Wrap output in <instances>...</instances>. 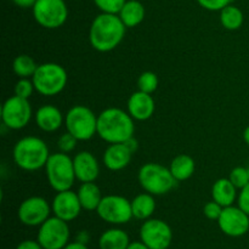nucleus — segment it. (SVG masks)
<instances>
[{
	"label": "nucleus",
	"instance_id": "1",
	"mask_svg": "<svg viewBox=\"0 0 249 249\" xmlns=\"http://www.w3.org/2000/svg\"><path fill=\"white\" fill-rule=\"evenodd\" d=\"M126 27L118 15H97L89 29L90 45L99 53H109L119 46L125 36Z\"/></svg>",
	"mask_w": 249,
	"mask_h": 249
},
{
	"label": "nucleus",
	"instance_id": "2",
	"mask_svg": "<svg viewBox=\"0 0 249 249\" xmlns=\"http://www.w3.org/2000/svg\"><path fill=\"white\" fill-rule=\"evenodd\" d=\"M134 122L128 111L109 107L97 114V135L107 143L125 142L135 133Z\"/></svg>",
	"mask_w": 249,
	"mask_h": 249
},
{
	"label": "nucleus",
	"instance_id": "3",
	"mask_svg": "<svg viewBox=\"0 0 249 249\" xmlns=\"http://www.w3.org/2000/svg\"><path fill=\"white\" fill-rule=\"evenodd\" d=\"M50 155L46 142L38 136L19 139L12 150L15 164L24 172H36L44 168Z\"/></svg>",
	"mask_w": 249,
	"mask_h": 249
},
{
	"label": "nucleus",
	"instance_id": "4",
	"mask_svg": "<svg viewBox=\"0 0 249 249\" xmlns=\"http://www.w3.org/2000/svg\"><path fill=\"white\" fill-rule=\"evenodd\" d=\"M44 169L49 185L53 191L61 192L72 190L77 178H75L73 158L68 153L60 152V151L51 153Z\"/></svg>",
	"mask_w": 249,
	"mask_h": 249
},
{
	"label": "nucleus",
	"instance_id": "5",
	"mask_svg": "<svg viewBox=\"0 0 249 249\" xmlns=\"http://www.w3.org/2000/svg\"><path fill=\"white\" fill-rule=\"evenodd\" d=\"M138 180L143 191L153 196L169 194L178 182L173 177L169 167L155 162L146 163L140 168Z\"/></svg>",
	"mask_w": 249,
	"mask_h": 249
},
{
	"label": "nucleus",
	"instance_id": "6",
	"mask_svg": "<svg viewBox=\"0 0 249 249\" xmlns=\"http://www.w3.org/2000/svg\"><path fill=\"white\" fill-rule=\"evenodd\" d=\"M36 91L43 96H56L67 87L68 74L63 66L56 62H45L38 66L32 77Z\"/></svg>",
	"mask_w": 249,
	"mask_h": 249
},
{
	"label": "nucleus",
	"instance_id": "7",
	"mask_svg": "<svg viewBox=\"0 0 249 249\" xmlns=\"http://www.w3.org/2000/svg\"><path fill=\"white\" fill-rule=\"evenodd\" d=\"M65 126L79 141H88L97 134V116L89 107L75 105L66 113Z\"/></svg>",
	"mask_w": 249,
	"mask_h": 249
},
{
	"label": "nucleus",
	"instance_id": "8",
	"mask_svg": "<svg viewBox=\"0 0 249 249\" xmlns=\"http://www.w3.org/2000/svg\"><path fill=\"white\" fill-rule=\"evenodd\" d=\"M32 10L36 23L46 29L60 28L68 18L65 0H36Z\"/></svg>",
	"mask_w": 249,
	"mask_h": 249
},
{
	"label": "nucleus",
	"instance_id": "9",
	"mask_svg": "<svg viewBox=\"0 0 249 249\" xmlns=\"http://www.w3.org/2000/svg\"><path fill=\"white\" fill-rule=\"evenodd\" d=\"M96 212L102 220L112 225H123L134 218L131 201L119 195L102 197Z\"/></svg>",
	"mask_w": 249,
	"mask_h": 249
},
{
	"label": "nucleus",
	"instance_id": "10",
	"mask_svg": "<svg viewBox=\"0 0 249 249\" xmlns=\"http://www.w3.org/2000/svg\"><path fill=\"white\" fill-rule=\"evenodd\" d=\"M33 117L32 106L27 99L12 95L1 106V121L7 129L21 130L26 128Z\"/></svg>",
	"mask_w": 249,
	"mask_h": 249
},
{
	"label": "nucleus",
	"instance_id": "11",
	"mask_svg": "<svg viewBox=\"0 0 249 249\" xmlns=\"http://www.w3.org/2000/svg\"><path fill=\"white\" fill-rule=\"evenodd\" d=\"M70 236L67 221L53 215L39 226L36 241L43 249H63L68 245Z\"/></svg>",
	"mask_w": 249,
	"mask_h": 249
},
{
	"label": "nucleus",
	"instance_id": "12",
	"mask_svg": "<svg viewBox=\"0 0 249 249\" xmlns=\"http://www.w3.org/2000/svg\"><path fill=\"white\" fill-rule=\"evenodd\" d=\"M140 238L150 249H168L172 245L173 231L160 219H147L140 228Z\"/></svg>",
	"mask_w": 249,
	"mask_h": 249
},
{
	"label": "nucleus",
	"instance_id": "13",
	"mask_svg": "<svg viewBox=\"0 0 249 249\" xmlns=\"http://www.w3.org/2000/svg\"><path fill=\"white\" fill-rule=\"evenodd\" d=\"M51 204L41 196H31L21 202L17 211L19 221L26 226H40L50 218Z\"/></svg>",
	"mask_w": 249,
	"mask_h": 249
},
{
	"label": "nucleus",
	"instance_id": "14",
	"mask_svg": "<svg viewBox=\"0 0 249 249\" xmlns=\"http://www.w3.org/2000/svg\"><path fill=\"white\" fill-rule=\"evenodd\" d=\"M219 229L230 237H241L249 231V215L238 206L225 207L218 219Z\"/></svg>",
	"mask_w": 249,
	"mask_h": 249
},
{
	"label": "nucleus",
	"instance_id": "15",
	"mask_svg": "<svg viewBox=\"0 0 249 249\" xmlns=\"http://www.w3.org/2000/svg\"><path fill=\"white\" fill-rule=\"evenodd\" d=\"M51 209H53V215L67 221V223L77 219L80 212L83 211L77 192L72 191V190L56 192L55 197L51 202Z\"/></svg>",
	"mask_w": 249,
	"mask_h": 249
},
{
	"label": "nucleus",
	"instance_id": "16",
	"mask_svg": "<svg viewBox=\"0 0 249 249\" xmlns=\"http://www.w3.org/2000/svg\"><path fill=\"white\" fill-rule=\"evenodd\" d=\"M129 114L134 118V121L143 122L150 119L153 116L156 109V102L152 94H147L138 90L133 92L128 99L126 105Z\"/></svg>",
	"mask_w": 249,
	"mask_h": 249
},
{
	"label": "nucleus",
	"instance_id": "17",
	"mask_svg": "<svg viewBox=\"0 0 249 249\" xmlns=\"http://www.w3.org/2000/svg\"><path fill=\"white\" fill-rule=\"evenodd\" d=\"M75 178L80 182H92L99 178L100 164L89 151H80L73 157Z\"/></svg>",
	"mask_w": 249,
	"mask_h": 249
},
{
	"label": "nucleus",
	"instance_id": "18",
	"mask_svg": "<svg viewBox=\"0 0 249 249\" xmlns=\"http://www.w3.org/2000/svg\"><path fill=\"white\" fill-rule=\"evenodd\" d=\"M133 155L124 142L109 143L102 156V163L111 172H119L130 164Z\"/></svg>",
	"mask_w": 249,
	"mask_h": 249
},
{
	"label": "nucleus",
	"instance_id": "19",
	"mask_svg": "<svg viewBox=\"0 0 249 249\" xmlns=\"http://www.w3.org/2000/svg\"><path fill=\"white\" fill-rule=\"evenodd\" d=\"M36 126L45 133H53L65 124V116L61 109L53 105H44L39 107L34 113Z\"/></svg>",
	"mask_w": 249,
	"mask_h": 249
},
{
	"label": "nucleus",
	"instance_id": "20",
	"mask_svg": "<svg viewBox=\"0 0 249 249\" xmlns=\"http://www.w3.org/2000/svg\"><path fill=\"white\" fill-rule=\"evenodd\" d=\"M238 191L240 190L231 182L229 178H221L212 186V198L225 208L233 206V203L237 201Z\"/></svg>",
	"mask_w": 249,
	"mask_h": 249
},
{
	"label": "nucleus",
	"instance_id": "21",
	"mask_svg": "<svg viewBox=\"0 0 249 249\" xmlns=\"http://www.w3.org/2000/svg\"><path fill=\"white\" fill-rule=\"evenodd\" d=\"M118 16L126 28H134L142 23L146 16L145 6L139 0H126L124 6L119 11Z\"/></svg>",
	"mask_w": 249,
	"mask_h": 249
},
{
	"label": "nucleus",
	"instance_id": "22",
	"mask_svg": "<svg viewBox=\"0 0 249 249\" xmlns=\"http://www.w3.org/2000/svg\"><path fill=\"white\" fill-rule=\"evenodd\" d=\"M77 195L80 204H82V208L88 212L96 211L102 197H104L101 195V190L95 184V181L82 182V185L78 189Z\"/></svg>",
	"mask_w": 249,
	"mask_h": 249
},
{
	"label": "nucleus",
	"instance_id": "23",
	"mask_svg": "<svg viewBox=\"0 0 249 249\" xmlns=\"http://www.w3.org/2000/svg\"><path fill=\"white\" fill-rule=\"evenodd\" d=\"M169 169L178 182L186 181L195 174L196 163L191 156L182 153V155H178L177 157L173 158Z\"/></svg>",
	"mask_w": 249,
	"mask_h": 249
},
{
	"label": "nucleus",
	"instance_id": "24",
	"mask_svg": "<svg viewBox=\"0 0 249 249\" xmlns=\"http://www.w3.org/2000/svg\"><path fill=\"white\" fill-rule=\"evenodd\" d=\"M131 209H133V216L138 220L145 221L151 219V216L156 212L155 196L148 192L138 195L131 201Z\"/></svg>",
	"mask_w": 249,
	"mask_h": 249
},
{
	"label": "nucleus",
	"instance_id": "25",
	"mask_svg": "<svg viewBox=\"0 0 249 249\" xmlns=\"http://www.w3.org/2000/svg\"><path fill=\"white\" fill-rule=\"evenodd\" d=\"M130 240L128 233L122 229L106 230L99 240L100 249H126Z\"/></svg>",
	"mask_w": 249,
	"mask_h": 249
},
{
	"label": "nucleus",
	"instance_id": "26",
	"mask_svg": "<svg viewBox=\"0 0 249 249\" xmlns=\"http://www.w3.org/2000/svg\"><path fill=\"white\" fill-rule=\"evenodd\" d=\"M245 22V15L240 7L230 4L220 11V23L228 31H237Z\"/></svg>",
	"mask_w": 249,
	"mask_h": 249
},
{
	"label": "nucleus",
	"instance_id": "27",
	"mask_svg": "<svg viewBox=\"0 0 249 249\" xmlns=\"http://www.w3.org/2000/svg\"><path fill=\"white\" fill-rule=\"evenodd\" d=\"M38 66L39 65H36V60L32 56L21 53L15 57L14 62H12V70L18 78H32Z\"/></svg>",
	"mask_w": 249,
	"mask_h": 249
},
{
	"label": "nucleus",
	"instance_id": "28",
	"mask_svg": "<svg viewBox=\"0 0 249 249\" xmlns=\"http://www.w3.org/2000/svg\"><path fill=\"white\" fill-rule=\"evenodd\" d=\"M158 84H160L158 75L152 71L142 72L138 78V89L147 94H153L158 89Z\"/></svg>",
	"mask_w": 249,
	"mask_h": 249
},
{
	"label": "nucleus",
	"instance_id": "29",
	"mask_svg": "<svg viewBox=\"0 0 249 249\" xmlns=\"http://www.w3.org/2000/svg\"><path fill=\"white\" fill-rule=\"evenodd\" d=\"M36 91L34 83L32 78H18L14 88V95L22 97V99L29 100V97Z\"/></svg>",
	"mask_w": 249,
	"mask_h": 249
},
{
	"label": "nucleus",
	"instance_id": "30",
	"mask_svg": "<svg viewBox=\"0 0 249 249\" xmlns=\"http://www.w3.org/2000/svg\"><path fill=\"white\" fill-rule=\"evenodd\" d=\"M94 2L101 12L118 15L126 0H94Z\"/></svg>",
	"mask_w": 249,
	"mask_h": 249
},
{
	"label": "nucleus",
	"instance_id": "31",
	"mask_svg": "<svg viewBox=\"0 0 249 249\" xmlns=\"http://www.w3.org/2000/svg\"><path fill=\"white\" fill-rule=\"evenodd\" d=\"M229 179L231 180V182H232L238 190L243 189V187L247 186L249 184L248 168H245V167L233 168V169L230 172Z\"/></svg>",
	"mask_w": 249,
	"mask_h": 249
},
{
	"label": "nucleus",
	"instance_id": "32",
	"mask_svg": "<svg viewBox=\"0 0 249 249\" xmlns=\"http://www.w3.org/2000/svg\"><path fill=\"white\" fill-rule=\"evenodd\" d=\"M78 139L71 133H65L58 138L57 140V148L60 152L63 153H71L75 150L78 143Z\"/></svg>",
	"mask_w": 249,
	"mask_h": 249
},
{
	"label": "nucleus",
	"instance_id": "33",
	"mask_svg": "<svg viewBox=\"0 0 249 249\" xmlns=\"http://www.w3.org/2000/svg\"><path fill=\"white\" fill-rule=\"evenodd\" d=\"M224 207L220 206L218 202H215L214 199H212L211 202L204 204L203 207V214L207 219L209 220H215L218 221V219L220 218L221 213H223Z\"/></svg>",
	"mask_w": 249,
	"mask_h": 249
},
{
	"label": "nucleus",
	"instance_id": "34",
	"mask_svg": "<svg viewBox=\"0 0 249 249\" xmlns=\"http://www.w3.org/2000/svg\"><path fill=\"white\" fill-rule=\"evenodd\" d=\"M232 1L233 0H197V2L208 11H221Z\"/></svg>",
	"mask_w": 249,
	"mask_h": 249
},
{
	"label": "nucleus",
	"instance_id": "35",
	"mask_svg": "<svg viewBox=\"0 0 249 249\" xmlns=\"http://www.w3.org/2000/svg\"><path fill=\"white\" fill-rule=\"evenodd\" d=\"M237 206L249 215V184L238 191Z\"/></svg>",
	"mask_w": 249,
	"mask_h": 249
},
{
	"label": "nucleus",
	"instance_id": "36",
	"mask_svg": "<svg viewBox=\"0 0 249 249\" xmlns=\"http://www.w3.org/2000/svg\"><path fill=\"white\" fill-rule=\"evenodd\" d=\"M16 249H43L40 246V243L38 241L33 240H26L22 241L18 246H17Z\"/></svg>",
	"mask_w": 249,
	"mask_h": 249
},
{
	"label": "nucleus",
	"instance_id": "37",
	"mask_svg": "<svg viewBox=\"0 0 249 249\" xmlns=\"http://www.w3.org/2000/svg\"><path fill=\"white\" fill-rule=\"evenodd\" d=\"M15 5L22 9H28V7H33L36 5V0H14Z\"/></svg>",
	"mask_w": 249,
	"mask_h": 249
},
{
	"label": "nucleus",
	"instance_id": "38",
	"mask_svg": "<svg viewBox=\"0 0 249 249\" xmlns=\"http://www.w3.org/2000/svg\"><path fill=\"white\" fill-rule=\"evenodd\" d=\"M63 249H89V248L87 247V245H85V243L77 241V242L68 243V245L66 246V247Z\"/></svg>",
	"mask_w": 249,
	"mask_h": 249
},
{
	"label": "nucleus",
	"instance_id": "39",
	"mask_svg": "<svg viewBox=\"0 0 249 249\" xmlns=\"http://www.w3.org/2000/svg\"><path fill=\"white\" fill-rule=\"evenodd\" d=\"M124 143H125V145L128 146L129 148H130V151H131V152H133V153H135L136 151H138V147H139L138 141H136L135 139H134V136H133V138L129 139V140H126Z\"/></svg>",
	"mask_w": 249,
	"mask_h": 249
},
{
	"label": "nucleus",
	"instance_id": "40",
	"mask_svg": "<svg viewBox=\"0 0 249 249\" xmlns=\"http://www.w3.org/2000/svg\"><path fill=\"white\" fill-rule=\"evenodd\" d=\"M126 249H150L142 241H138V242H130Z\"/></svg>",
	"mask_w": 249,
	"mask_h": 249
},
{
	"label": "nucleus",
	"instance_id": "41",
	"mask_svg": "<svg viewBox=\"0 0 249 249\" xmlns=\"http://www.w3.org/2000/svg\"><path fill=\"white\" fill-rule=\"evenodd\" d=\"M243 140H245V142L249 146V125L245 129V131H243Z\"/></svg>",
	"mask_w": 249,
	"mask_h": 249
},
{
	"label": "nucleus",
	"instance_id": "42",
	"mask_svg": "<svg viewBox=\"0 0 249 249\" xmlns=\"http://www.w3.org/2000/svg\"><path fill=\"white\" fill-rule=\"evenodd\" d=\"M248 174H249V167H248Z\"/></svg>",
	"mask_w": 249,
	"mask_h": 249
}]
</instances>
